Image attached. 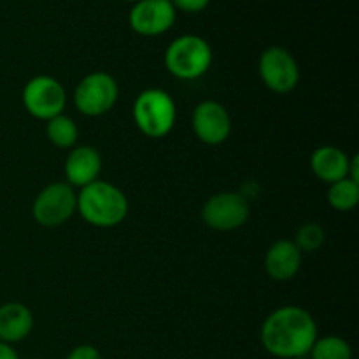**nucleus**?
<instances>
[{
  "mask_svg": "<svg viewBox=\"0 0 359 359\" xmlns=\"http://www.w3.org/2000/svg\"><path fill=\"white\" fill-rule=\"evenodd\" d=\"M125 2H133V4H135V2H139V0H125Z\"/></svg>",
  "mask_w": 359,
  "mask_h": 359,
  "instance_id": "obj_23",
  "label": "nucleus"
},
{
  "mask_svg": "<svg viewBox=\"0 0 359 359\" xmlns=\"http://www.w3.org/2000/svg\"><path fill=\"white\" fill-rule=\"evenodd\" d=\"M77 212V193L69 182L44 186L32 203L35 223L44 228H58Z\"/></svg>",
  "mask_w": 359,
  "mask_h": 359,
  "instance_id": "obj_6",
  "label": "nucleus"
},
{
  "mask_svg": "<svg viewBox=\"0 0 359 359\" xmlns=\"http://www.w3.org/2000/svg\"><path fill=\"white\" fill-rule=\"evenodd\" d=\"M318 337L314 316L298 305H284L270 312L259 332V340L266 353L279 359L307 356Z\"/></svg>",
  "mask_w": 359,
  "mask_h": 359,
  "instance_id": "obj_1",
  "label": "nucleus"
},
{
  "mask_svg": "<svg viewBox=\"0 0 359 359\" xmlns=\"http://www.w3.org/2000/svg\"><path fill=\"white\" fill-rule=\"evenodd\" d=\"M302 256L304 252L290 238L276 241L265 255L266 273L270 279L277 280V283H287L300 272Z\"/></svg>",
  "mask_w": 359,
  "mask_h": 359,
  "instance_id": "obj_12",
  "label": "nucleus"
},
{
  "mask_svg": "<svg viewBox=\"0 0 359 359\" xmlns=\"http://www.w3.org/2000/svg\"><path fill=\"white\" fill-rule=\"evenodd\" d=\"M65 177L72 188H84L97 181L102 170V156L95 147L76 146L65 158Z\"/></svg>",
  "mask_w": 359,
  "mask_h": 359,
  "instance_id": "obj_13",
  "label": "nucleus"
},
{
  "mask_svg": "<svg viewBox=\"0 0 359 359\" xmlns=\"http://www.w3.org/2000/svg\"><path fill=\"white\" fill-rule=\"evenodd\" d=\"M21 100L28 114L42 121H49L65 111L67 91L55 77L35 76L25 84Z\"/></svg>",
  "mask_w": 359,
  "mask_h": 359,
  "instance_id": "obj_7",
  "label": "nucleus"
},
{
  "mask_svg": "<svg viewBox=\"0 0 359 359\" xmlns=\"http://www.w3.org/2000/svg\"><path fill=\"white\" fill-rule=\"evenodd\" d=\"M191 126L200 142L219 146L231 133V116L219 102L203 100L193 111Z\"/></svg>",
  "mask_w": 359,
  "mask_h": 359,
  "instance_id": "obj_11",
  "label": "nucleus"
},
{
  "mask_svg": "<svg viewBox=\"0 0 359 359\" xmlns=\"http://www.w3.org/2000/svg\"><path fill=\"white\" fill-rule=\"evenodd\" d=\"M46 137L53 146L60 149H70V147H76L79 128L70 116L58 114L46 121Z\"/></svg>",
  "mask_w": 359,
  "mask_h": 359,
  "instance_id": "obj_16",
  "label": "nucleus"
},
{
  "mask_svg": "<svg viewBox=\"0 0 359 359\" xmlns=\"http://www.w3.org/2000/svg\"><path fill=\"white\" fill-rule=\"evenodd\" d=\"M212 65V49L200 35L186 34L168 44L165 51V67L181 81H195L207 74Z\"/></svg>",
  "mask_w": 359,
  "mask_h": 359,
  "instance_id": "obj_4",
  "label": "nucleus"
},
{
  "mask_svg": "<svg viewBox=\"0 0 359 359\" xmlns=\"http://www.w3.org/2000/svg\"><path fill=\"white\" fill-rule=\"evenodd\" d=\"M67 359H102V354L91 344H79L67 354Z\"/></svg>",
  "mask_w": 359,
  "mask_h": 359,
  "instance_id": "obj_21",
  "label": "nucleus"
},
{
  "mask_svg": "<svg viewBox=\"0 0 359 359\" xmlns=\"http://www.w3.org/2000/svg\"><path fill=\"white\" fill-rule=\"evenodd\" d=\"M309 356L311 359H353V347L339 335L318 337Z\"/></svg>",
  "mask_w": 359,
  "mask_h": 359,
  "instance_id": "obj_18",
  "label": "nucleus"
},
{
  "mask_svg": "<svg viewBox=\"0 0 359 359\" xmlns=\"http://www.w3.org/2000/svg\"><path fill=\"white\" fill-rule=\"evenodd\" d=\"M177 18V11L170 0H139L128 14V23L135 34L144 37H158L170 30Z\"/></svg>",
  "mask_w": 359,
  "mask_h": 359,
  "instance_id": "obj_10",
  "label": "nucleus"
},
{
  "mask_svg": "<svg viewBox=\"0 0 359 359\" xmlns=\"http://www.w3.org/2000/svg\"><path fill=\"white\" fill-rule=\"evenodd\" d=\"M351 156L335 146H321L312 153L311 170L326 184L349 177Z\"/></svg>",
  "mask_w": 359,
  "mask_h": 359,
  "instance_id": "obj_15",
  "label": "nucleus"
},
{
  "mask_svg": "<svg viewBox=\"0 0 359 359\" xmlns=\"http://www.w3.org/2000/svg\"><path fill=\"white\" fill-rule=\"evenodd\" d=\"M328 203L339 212H349L356 209L359 202V182L346 177L330 184L328 193H326Z\"/></svg>",
  "mask_w": 359,
  "mask_h": 359,
  "instance_id": "obj_17",
  "label": "nucleus"
},
{
  "mask_svg": "<svg viewBox=\"0 0 359 359\" xmlns=\"http://www.w3.org/2000/svg\"><path fill=\"white\" fill-rule=\"evenodd\" d=\"M0 359H20V356L11 344L0 342Z\"/></svg>",
  "mask_w": 359,
  "mask_h": 359,
  "instance_id": "obj_22",
  "label": "nucleus"
},
{
  "mask_svg": "<svg viewBox=\"0 0 359 359\" xmlns=\"http://www.w3.org/2000/svg\"><path fill=\"white\" fill-rule=\"evenodd\" d=\"M205 226L216 231H233L244 226L251 216L249 200L242 193L223 191L216 193L203 203L200 210Z\"/></svg>",
  "mask_w": 359,
  "mask_h": 359,
  "instance_id": "obj_8",
  "label": "nucleus"
},
{
  "mask_svg": "<svg viewBox=\"0 0 359 359\" xmlns=\"http://www.w3.org/2000/svg\"><path fill=\"white\" fill-rule=\"evenodd\" d=\"M35 325L30 309L20 302H7L0 305V342L14 346L23 342Z\"/></svg>",
  "mask_w": 359,
  "mask_h": 359,
  "instance_id": "obj_14",
  "label": "nucleus"
},
{
  "mask_svg": "<svg viewBox=\"0 0 359 359\" xmlns=\"http://www.w3.org/2000/svg\"><path fill=\"white\" fill-rule=\"evenodd\" d=\"M172 6L175 7V11H182V13H202L209 7L210 0H170Z\"/></svg>",
  "mask_w": 359,
  "mask_h": 359,
  "instance_id": "obj_20",
  "label": "nucleus"
},
{
  "mask_svg": "<svg viewBox=\"0 0 359 359\" xmlns=\"http://www.w3.org/2000/svg\"><path fill=\"white\" fill-rule=\"evenodd\" d=\"M326 233L321 224L318 223H305L302 224L294 235V244L302 252H314L323 248Z\"/></svg>",
  "mask_w": 359,
  "mask_h": 359,
  "instance_id": "obj_19",
  "label": "nucleus"
},
{
  "mask_svg": "<svg viewBox=\"0 0 359 359\" xmlns=\"http://www.w3.org/2000/svg\"><path fill=\"white\" fill-rule=\"evenodd\" d=\"M262 81L273 93H290L300 83V67L294 56L283 46H270L258 62Z\"/></svg>",
  "mask_w": 359,
  "mask_h": 359,
  "instance_id": "obj_9",
  "label": "nucleus"
},
{
  "mask_svg": "<svg viewBox=\"0 0 359 359\" xmlns=\"http://www.w3.org/2000/svg\"><path fill=\"white\" fill-rule=\"evenodd\" d=\"M77 212L97 228H114L128 216V198L116 184L93 181L77 193Z\"/></svg>",
  "mask_w": 359,
  "mask_h": 359,
  "instance_id": "obj_2",
  "label": "nucleus"
},
{
  "mask_svg": "<svg viewBox=\"0 0 359 359\" xmlns=\"http://www.w3.org/2000/svg\"><path fill=\"white\" fill-rule=\"evenodd\" d=\"M119 97L118 81L107 72H91L74 90V105L81 114L98 118L111 111Z\"/></svg>",
  "mask_w": 359,
  "mask_h": 359,
  "instance_id": "obj_5",
  "label": "nucleus"
},
{
  "mask_svg": "<svg viewBox=\"0 0 359 359\" xmlns=\"http://www.w3.org/2000/svg\"><path fill=\"white\" fill-rule=\"evenodd\" d=\"M133 121L149 139H163L174 130L177 107L174 98L161 88H147L133 102Z\"/></svg>",
  "mask_w": 359,
  "mask_h": 359,
  "instance_id": "obj_3",
  "label": "nucleus"
}]
</instances>
